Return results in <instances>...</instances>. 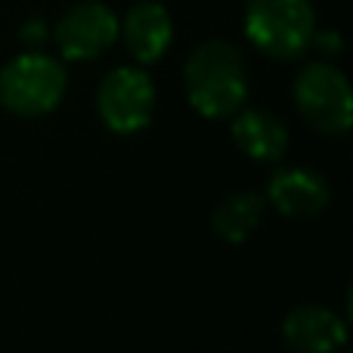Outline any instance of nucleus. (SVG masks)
<instances>
[{
    "mask_svg": "<svg viewBox=\"0 0 353 353\" xmlns=\"http://www.w3.org/2000/svg\"><path fill=\"white\" fill-rule=\"evenodd\" d=\"M263 211H267V199L254 192H236L226 195L211 214V230L217 239L230 245H242L248 236H254V230L261 226Z\"/></svg>",
    "mask_w": 353,
    "mask_h": 353,
    "instance_id": "9b49d317",
    "label": "nucleus"
},
{
    "mask_svg": "<svg viewBox=\"0 0 353 353\" xmlns=\"http://www.w3.org/2000/svg\"><path fill=\"white\" fill-rule=\"evenodd\" d=\"M313 43H319V47H323V50H329L332 56H338V53H341V37H338V31H329V34H325V31H316V37H313Z\"/></svg>",
    "mask_w": 353,
    "mask_h": 353,
    "instance_id": "ddd939ff",
    "label": "nucleus"
},
{
    "mask_svg": "<svg viewBox=\"0 0 353 353\" xmlns=\"http://www.w3.org/2000/svg\"><path fill=\"white\" fill-rule=\"evenodd\" d=\"M245 34L270 59H298L313 47L316 12L310 0H248Z\"/></svg>",
    "mask_w": 353,
    "mask_h": 353,
    "instance_id": "f03ea898",
    "label": "nucleus"
},
{
    "mask_svg": "<svg viewBox=\"0 0 353 353\" xmlns=\"http://www.w3.org/2000/svg\"><path fill=\"white\" fill-rule=\"evenodd\" d=\"M267 205L292 220H313L332 205V189L310 168H282L267 186Z\"/></svg>",
    "mask_w": 353,
    "mask_h": 353,
    "instance_id": "0eeeda50",
    "label": "nucleus"
},
{
    "mask_svg": "<svg viewBox=\"0 0 353 353\" xmlns=\"http://www.w3.org/2000/svg\"><path fill=\"white\" fill-rule=\"evenodd\" d=\"M183 81L189 105L211 121L232 118L248 99V65L242 50L230 41L199 43L186 59Z\"/></svg>",
    "mask_w": 353,
    "mask_h": 353,
    "instance_id": "f257e3e1",
    "label": "nucleus"
},
{
    "mask_svg": "<svg viewBox=\"0 0 353 353\" xmlns=\"http://www.w3.org/2000/svg\"><path fill=\"white\" fill-rule=\"evenodd\" d=\"M294 105L313 130L341 137L353 124V90L332 62H307L294 81Z\"/></svg>",
    "mask_w": 353,
    "mask_h": 353,
    "instance_id": "20e7f679",
    "label": "nucleus"
},
{
    "mask_svg": "<svg viewBox=\"0 0 353 353\" xmlns=\"http://www.w3.org/2000/svg\"><path fill=\"white\" fill-rule=\"evenodd\" d=\"M65 68L53 56L22 53L0 68V105L12 115L37 118L53 112L65 97Z\"/></svg>",
    "mask_w": 353,
    "mask_h": 353,
    "instance_id": "7ed1b4c3",
    "label": "nucleus"
},
{
    "mask_svg": "<svg viewBox=\"0 0 353 353\" xmlns=\"http://www.w3.org/2000/svg\"><path fill=\"white\" fill-rule=\"evenodd\" d=\"M118 37H124L130 56H134L140 65H152V62H159L161 56L168 53V47H171V37H174L171 12L161 3H155V0L137 3L134 10L124 16Z\"/></svg>",
    "mask_w": 353,
    "mask_h": 353,
    "instance_id": "1a4fd4ad",
    "label": "nucleus"
},
{
    "mask_svg": "<svg viewBox=\"0 0 353 353\" xmlns=\"http://www.w3.org/2000/svg\"><path fill=\"white\" fill-rule=\"evenodd\" d=\"M118 31H121V22L109 6L84 0L62 12V19L56 22V43L65 59L93 62L118 41Z\"/></svg>",
    "mask_w": 353,
    "mask_h": 353,
    "instance_id": "423d86ee",
    "label": "nucleus"
},
{
    "mask_svg": "<svg viewBox=\"0 0 353 353\" xmlns=\"http://www.w3.org/2000/svg\"><path fill=\"white\" fill-rule=\"evenodd\" d=\"M232 140L251 161H282L288 149V128L263 109H239Z\"/></svg>",
    "mask_w": 353,
    "mask_h": 353,
    "instance_id": "9d476101",
    "label": "nucleus"
},
{
    "mask_svg": "<svg viewBox=\"0 0 353 353\" xmlns=\"http://www.w3.org/2000/svg\"><path fill=\"white\" fill-rule=\"evenodd\" d=\"M19 37H22L25 43H41L43 37H47V25H43L41 19H31V22L22 25V34Z\"/></svg>",
    "mask_w": 353,
    "mask_h": 353,
    "instance_id": "f8f14e48",
    "label": "nucleus"
},
{
    "mask_svg": "<svg viewBox=\"0 0 353 353\" xmlns=\"http://www.w3.org/2000/svg\"><path fill=\"white\" fill-rule=\"evenodd\" d=\"M155 84L143 68L121 65L103 78L97 90V112L115 134H140L155 115Z\"/></svg>",
    "mask_w": 353,
    "mask_h": 353,
    "instance_id": "39448f33",
    "label": "nucleus"
},
{
    "mask_svg": "<svg viewBox=\"0 0 353 353\" xmlns=\"http://www.w3.org/2000/svg\"><path fill=\"white\" fill-rule=\"evenodd\" d=\"M282 338L298 353H332L347 341V325L319 304H301L282 319Z\"/></svg>",
    "mask_w": 353,
    "mask_h": 353,
    "instance_id": "6e6552de",
    "label": "nucleus"
}]
</instances>
